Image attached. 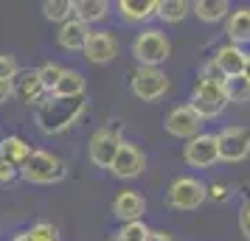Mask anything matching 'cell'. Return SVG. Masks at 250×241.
Here are the masks:
<instances>
[{"label": "cell", "mask_w": 250, "mask_h": 241, "mask_svg": "<svg viewBox=\"0 0 250 241\" xmlns=\"http://www.w3.org/2000/svg\"><path fill=\"white\" fill-rule=\"evenodd\" d=\"M228 196H230V185L228 183L216 180V183L208 185V199H214V202H225Z\"/></svg>", "instance_id": "cell-30"}, {"label": "cell", "mask_w": 250, "mask_h": 241, "mask_svg": "<svg viewBox=\"0 0 250 241\" xmlns=\"http://www.w3.org/2000/svg\"><path fill=\"white\" fill-rule=\"evenodd\" d=\"M87 37H90V28L73 17V20H68V23L59 25L57 42H59V48H65V51H70V54H76V51H84Z\"/></svg>", "instance_id": "cell-18"}, {"label": "cell", "mask_w": 250, "mask_h": 241, "mask_svg": "<svg viewBox=\"0 0 250 241\" xmlns=\"http://www.w3.org/2000/svg\"><path fill=\"white\" fill-rule=\"evenodd\" d=\"M20 73V65L12 54H0V81H14Z\"/></svg>", "instance_id": "cell-29"}, {"label": "cell", "mask_w": 250, "mask_h": 241, "mask_svg": "<svg viewBox=\"0 0 250 241\" xmlns=\"http://www.w3.org/2000/svg\"><path fill=\"white\" fill-rule=\"evenodd\" d=\"M191 12L197 14V20H203V23H219V20H228L230 3H228V0H197L191 6Z\"/></svg>", "instance_id": "cell-22"}, {"label": "cell", "mask_w": 250, "mask_h": 241, "mask_svg": "<svg viewBox=\"0 0 250 241\" xmlns=\"http://www.w3.org/2000/svg\"><path fill=\"white\" fill-rule=\"evenodd\" d=\"M82 54H84L87 62H93V65H107V62H113V59L118 56V39H115V34H110V31H90Z\"/></svg>", "instance_id": "cell-12"}, {"label": "cell", "mask_w": 250, "mask_h": 241, "mask_svg": "<svg viewBox=\"0 0 250 241\" xmlns=\"http://www.w3.org/2000/svg\"><path fill=\"white\" fill-rule=\"evenodd\" d=\"M245 59H248V51L239 45H222L219 51H216L214 56V65L219 70H222V76L225 79H230V76H242V70H245Z\"/></svg>", "instance_id": "cell-17"}, {"label": "cell", "mask_w": 250, "mask_h": 241, "mask_svg": "<svg viewBox=\"0 0 250 241\" xmlns=\"http://www.w3.org/2000/svg\"><path fill=\"white\" fill-rule=\"evenodd\" d=\"M152 230L146 227V222H132V224H124L118 230V236L113 241H146Z\"/></svg>", "instance_id": "cell-27"}, {"label": "cell", "mask_w": 250, "mask_h": 241, "mask_svg": "<svg viewBox=\"0 0 250 241\" xmlns=\"http://www.w3.org/2000/svg\"><path fill=\"white\" fill-rule=\"evenodd\" d=\"M12 241H25V236H23V233H20V236H14Z\"/></svg>", "instance_id": "cell-36"}, {"label": "cell", "mask_w": 250, "mask_h": 241, "mask_svg": "<svg viewBox=\"0 0 250 241\" xmlns=\"http://www.w3.org/2000/svg\"><path fill=\"white\" fill-rule=\"evenodd\" d=\"M191 12V3L188 0H158V17L163 23H183Z\"/></svg>", "instance_id": "cell-23"}, {"label": "cell", "mask_w": 250, "mask_h": 241, "mask_svg": "<svg viewBox=\"0 0 250 241\" xmlns=\"http://www.w3.org/2000/svg\"><path fill=\"white\" fill-rule=\"evenodd\" d=\"M163 129L169 132L171 138L191 140V138H197V135H200L203 121H200V115L194 112L188 104H180V107H174V110L163 118Z\"/></svg>", "instance_id": "cell-10"}, {"label": "cell", "mask_w": 250, "mask_h": 241, "mask_svg": "<svg viewBox=\"0 0 250 241\" xmlns=\"http://www.w3.org/2000/svg\"><path fill=\"white\" fill-rule=\"evenodd\" d=\"M129 90L141 101H158L169 93V76L160 68H138L129 79Z\"/></svg>", "instance_id": "cell-6"}, {"label": "cell", "mask_w": 250, "mask_h": 241, "mask_svg": "<svg viewBox=\"0 0 250 241\" xmlns=\"http://www.w3.org/2000/svg\"><path fill=\"white\" fill-rule=\"evenodd\" d=\"M14 95H20L25 104H42L45 98V87H42V79H40V70H20L17 79L12 81Z\"/></svg>", "instance_id": "cell-14"}, {"label": "cell", "mask_w": 250, "mask_h": 241, "mask_svg": "<svg viewBox=\"0 0 250 241\" xmlns=\"http://www.w3.org/2000/svg\"><path fill=\"white\" fill-rule=\"evenodd\" d=\"M144 168H146V154L141 151L138 143L124 140L121 149H118V154H115L113 168H110V171H113L118 180H135V177L144 174Z\"/></svg>", "instance_id": "cell-11"}, {"label": "cell", "mask_w": 250, "mask_h": 241, "mask_svg": "<svg viewBox=\"0 0 250 241\" xmlns=\"http://www.w3.org/2000/svg\"><path fill=\"white\" fill-rule=\"evenodd\" d=\"M222 93H225L228 104H248L250 101V81L245 76H230L222 84Z\"/></svg>", "instance_id": "cell-24"}, {"label": "cell", "mask_w": 250, "mask_h": 241, "mask_svg": "<svg viewBox=\"0 0 250 241\" xmlns=\"http://www.w3.org/2000/svg\"><path fill=\"white\" fill-rule=\"evenodd\" d=\"M17 168H14L12 163H6V160H0V183L3 185H9V183H14L17 180Z\"/></svg>", "instance_id": "cell-31"}, {"label": "cell", "mask_w": 250, "mask_h": 241, "mask_svg": "<svg viewBox=\"0 0 250 241\" xmlns=\"http://www.w3.org/2000/svg\"><path fill=\"white\" fill-rule=\"evenodd\" d=\"M25 241H59V230L51 224V222H37L31 230L23 233Z\"/></svg>", "instance_id": "cell-26"}, {"label": "cell", "mask_w": 250, "mask_h": 241, "mask_svg": "<svg viewBox=\"0 0 250 241\" xmlns=\"http://www.w3.org/2000/svg\"><path fill=\"white\" fill-rule=\"evenodd\" d=\"M219 160L242 163L250 157V129L248 127H228L219 135Z\"/></svg>", "instance_id": "cell-8"}, {"label": "cell", "mask_w": 250, "mask_h": 241, "mask_svg": "<svg viewBox=\"0 0 250 241\" xmlns=\"http://www.w3.org/2000/svg\"><path fill=\"white\" fill-rule=\"evenodd\" d=\"M242 76L250 81V54H248V59H245V70H242Z\"/></svg>", "instance_id": "cell-35"}, {"label": "cell", "mask_w": 250, "mask_h": 241, "mask_svg": "<svg viewBox=\"0 0 250 241\" xmlns=\"http://www.w3.org/2000/svg\"><path fill=\"white\" fill-rule=\"evenodd\" d=\"M31 151H34V149L28 146V140H23L20 135H9V138L0 140V160L12 163L17 171H20L25 163H28Z\"/></svg>", "instance_id": "cell-19"}, {"label": "cell", "mask_w": 250, "mask_h": 241, "mask_svg": "<svg viewBox=\"0 0 250 241\" xmlns=\"http://www.w3.org/2000/svg\"><path fill=\"white\" fill-rule=\"evenodd\" d=\"M12 95H14V87H12V81H0V107H3V104L9 101Z\"/></svg>", "instance_id": "cell-33"}, {"label": "cell", "mask_w": 250, "mask_h": 241, "mask_svg": "<svg viewBox=\"0 0 250 241\" xmlns=\"http://www.w3.org/2000/svg\"><path fill=\"white\" fill-rule=\"evenodd\" d=\"M115 9H118L124 23L138 25V23H146L152 17H158V0H118Z\"/></svg>", "instance_id": "cell-15"}, {"label": "cell", "mask_w": 250, "mask_h": 241, "mask_svg": "<svg viewBox=\"0 0 250 241\" xmlns=\"http://www.w3.org/2000/svg\"><path fill=\"white\" fill-rule=\"evenodd\" d=\"M20 177L25 183H37V185H54V183H62L68 177V166L62 157L51 154V151H40L34 149L31 157L20 168Z\"/></svg>", "instance_id": "cell-3"}, {"label": "cell", "mask_w": 250, "mask_h": 241, "mask_svg": "<svg viewBox=\"0 0 250 241\" xmlns=\"http://www.w3.org/2000/svg\"><path fill=\"white\" fill-rule=\"evenodd\" d=\"M121 132L113 127H102L96 129L90 135V146H87V151H90V163L96 166V168H113V160L115 154H118V149H121Z\"/></svg>", "instance_id": "cell-7"}, {"label": "cell", "mask_w": 250, "mask_h": 241, "mask_svg": "<svg viewBox=\"0 0 250 241\" xmlns=\"http://www.w3.org/2000/svg\"><path fill=\"white\" fill-rule=\"evenodd\" d=\"M239 227H242V233H245V239L250 241V202L242 207V213H239Z\"/></svg>", "instance_id": "cell-32"}, {"label": "cell", "mask_w": 250, "mask_h": 241, "mask_svg": "<svg viewBox=\"0 0 250 241\" xmlns=\"http://www.w3.org/2000/svg\"><path fill=\"white\" fill-rule=\"evenodd\" d=\"M183 157H186V163L194 166V168H211V166L219 160V140H216V135L200 132L197 138L186 140Z\"/></svg>", "instance_id": "cell-9"}, {"label": "cell", "mask_w": 250, "mask_h": 241, "mask_svg": "<svg viewBox=\"0 0 250 241\" xmlns=\"http://www.w3.org/2000/svg\"><path fill=\"white\" fill-rule=\"evenodd\" d=\"M84 112H87V95H82V98H57V95H48L45 101L37 107L34 124L42 135H62L70 127H76Z\"/></svg>", "instance_id": "cell-1"}, {"label": "cell", "mask_w": 250, "mask_h": 241, "mask_svg": "<svg viewBox=\"0 0 250 241\" xmlns=\"http://www.w3.org/2000/svg\"><path fill=\"white\" fill-rule=\"evenodd\" d=\"M110 3L107 0H76L73 3V17L90 28L93 23H104L110 17Z\"/></svg>", "instance_id": "cell-20"}, {"label": "cell", "mask_w": 250, "mask_h": 241, "mask_svg": "<svg viewBox=\"0 0 250 241\" xmlns=\"http://www.w3.org/2000/svg\"><path fill=\"white\" fill-rule=\"evenodd\" d=\"M132 56L138 68H160L171 56V42L160 28H144L132 39Z\"/></svg>", "instance_id": "cell-2"}, {"label": "cell", "mask_w": 250, "mask_h": 241, "mask_svg": "<svg viewBox=\"0 0 250 241\" xmlns=\"http://www.w3.org/2000/svg\"><path fill=\"white\" fill-rule=\"evenodd\" d=\"M144 213H146V199L138 191H121L113 199V216L118 222H124V224L144 222Z\"/></svg>", "instance_id": "cell-13"}, {"label": "cell", "mask_w": 250, "mask_h": 241, "mask_svg": "<svg viewBox=\"0 0 250 241\" xmlns=\"http://www.w3.org/2000/svg\"><path fill=\"white\" fill-rule=\"evenodd\" d=\"M42 14L51 23H68V20H73V0H45Z\"/></svg>", "instance_id": "cell-25"}, {"label": "cell", "mask_w": 250, "mask_h": 241, "mask_svg": "<svg viewBox=\"0 0 250 241\" xmlns=\"http://www.w3.org/2000/svg\"><path fill=\"white\" fill-rule=\"evenodd\" d=\"M205 199H208V185L197 177H177L166 194V202L174 210H197L200 205H205Z\"/></svg>", "instance_id": "cell-4"}, {"label": "cell", "mask_w": 250, "mask_h": 241, "mask_svg": "<svg viewBox=\"0 0 250 241\" xmlns=\"http://www.w3.org/2000/svg\"><path fill=\"white\" fill-rule=\"evenodd\" d=\"M146 241H180V239H174V236H171V233H166V230H152Z\"/></svg>", "instance_id": "cell-34"}, {"label": "cell", "mask_w": 250, "mask_h": 241, "mask_svg": "<svg viewBox=\"0 0 250 241\" xmlns=\"http://www.w3.org/2000/svg\"><path fill=\"white\" fill-rule=\"evenodd\" d=\"M188 107L200 115V121H211V118H219V115L225 112L228 98H225V93H222L219 84H211V81H197Z\"/></svg>", "instance_id": "cell-5"}, {"label": "cell", "mask_w": 250, "mask_h": 241, "mask_svg": "<svg viewBox=\"0 0 250 241\" xmlns=\"http://www.w3.org/2000/svg\"><path fill=\"white\" fill-rule=\"evenodd\" d=\"M0 140H3V138H0Z\"/></svg>", "instance_id": "cell-37"}, {"label": "cell", "mask_w": 250, "mask_h": 241, "mask_svg": "<svg viewBox=\"0 0 250 241\" xmlns=\"http://www.w3.org/2000/svg\"><path fill=\"white\" fill-rule=\"evenodd\" d=\"M84 90H87V79L82 76L79 70H68L65 68L62 79L57 81V87H54L51 95H57V98H82Z\"/></svg>", "instance_id": "cell-21"}, {"label": "cell", "mask_w": 250, "mask_h": 241, "mask_svg": "<svg viewBox=\"0 0 250 241\" xmlns=\"http://www.w3.org/2000/svg\"><path fill=\"white\" fill-rule=\"evenodd\" d=\"M40 70V79H42V87H45V93L51 95L54 93V87H57V81L62 79V73H65V68L62 65H57V62H45Z\"/></svg>", "instance_id": "cell-28"}, {"label": "cell", "mask_w": 250, "mask_h": 241, "mask_svg": "<svg viewBox=\"0 0 250 241\" xmlns=\"http://www.w3.org/2000/svg\"><path fill=\"white\" fill-rule=\"evenodd\" d=\"M225 34L230 39V45H239V48L250 45V6H239V9L228 14Z\"/></svg>", "instance_id": "cell-16"}]
</instances>
